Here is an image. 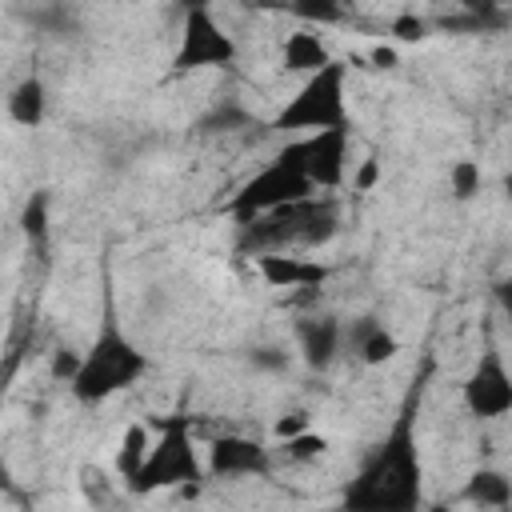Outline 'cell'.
<instances>
[{
  "instance_id": "cell-3",
  "label": "cell",
  "mask_w": 512,
  "mask_h": 512,
  "mask_svg": "<svg viewBox=\"0 0 512 512\" xmlns=\"http://www.w3.org/2000/svg\"><path fill=\"white\" fill-rule=\"evenodd\" d=\"M144 372H148V352L120 328L116 312L108 308L100 328H96V336H92V344L84 348L80 372H76V380L68 388H72V396L80 404H104L116 392L132 388Z\"/></svg>"
},
{
  "instance_id": "cell-18",
  "label": "cell",
  "mask_w": 512,
  "mask_h": 512,
  "mask_svg": "<svg viewBox=\"0 0 512 512\" xmlns=\"http://www.w3.org/2000/svg\"><path fill=\"white\" fill-rule=\"evenodd\" d=\"M480 188H484V172H480V164H476L472 156L452 160V168H448V192H452V200L468 204Z\"/></svg>"
},
{
  "instance_id": "cell-30",
  "label": "cell",
  "mask_w": 512,
  "mask_h": 512,
  "mask_svg": "<svg viewBox=\"0 0 512 512\" xmlns=\"http://www.w3.org/2000/svg\"><path fill=\"white\" fill-rule=\"evenodd\" d=\"M504 196L512 200V164H508V172H504Z\"/></svg>"
},
{
  "instance_id": "cell-7",
  "label": "cell",
  "mask_w": 512,
  "mask_h": 512,
  "mask_svg": "<svg viewBox=\"0 0 512 512\" xmlns=\"http://www.w3.org/2000/svg\"><path fill=\"white\" fill-rule=\"evenodd\" d=\"M240 56L232 32L212 16V8L192 4L184 8V24H180V40L172 52V68L176 72H204V68H232Z\"/></svg>"
},
{
  "instance_id": "cell-24",
  "label": "cell",
  "mask_w": 512,
  "mask_h": 512,
  "mask_svg": "<svg viewBox=\"0 0 512 512\" xmlns=\"http://www.w3.org/2000/svg\"><path fill=\"white\" fill-rule=\"evenodd\" d=\"M388 32H392L396 40L412 44V40H424V36H428V20H424V16H416V12H400V16H392Z\"/></svg>"
},
{
  "instance_id": "cell-17",
  "label": "cell",
  "mask_w": 512,
  "mask_h": 512,
  "mask_svg": "<svg viewBox=\"0 0 512 512\" xmlns=\"http://www.w3.org/2000/svg\"><path fill=\"white\" fill-rule=\"evenodd\" d=\"M148 448H152V436H148V424H128L120 432V444H116V456H112V468L124 484H132L148 460Z\"/></svg>"
},
{
  "instance_id": "cell-6",
  "label": "cell",
  "mask_w": 512,
  "mask_h": 512,
  "mask_svg": "<svg viewBox=\"0 0 512 512\" xmlns=\"http://www.w3.org/2000/svg\"><path fill=\"white\" fill-rule=\"evenodd\" d=\"M344 88H348V64L332 60L324 72L308 76L284 100V108L272 116L268 128H276V132H304V136L348 128V92Z\"/></svg>"
},
{
  "instance_id": "cell-29",
  "label": "cell",
  "mask_w": 512,
  "mask_h": 512,
  "mask_svg": "<svg viewBox=\"0 0 512 512\" xmlns=\"http://www.w3.org/2000/svg\"><path fill=\"white\" fill-rule=\"evenodd\" d=\"M492 296H496V308L512 320V276H500V280H496V288H492Z\"/></svg>"
},
{
  "instance_id": "cell-28",
  "label": "cell",
  "mask_w": 512,
  "mask_h": 512,
  "mask_svg": "<svg viewBox=\"0 0 512 512\" xmlns=\"http://www.w3.org/2000/svg\"><path fill=\"white\" fill-rule=\"evenodd\" d=\"M368 60H372V68H384V72H392V68L400 64V56H396L392 44H376V48L368 52Z\"/></svg>"
},
{
  "instance_id": "cell-23",
  "label": "cell",
  "mask_w": 512,
  "mask_h": 512,
  "mask_svg": "<svg viewBox=\"0 0 512 512\" xmlns=\"http://www.w3.org/2000/svg\"><path fill=\"white\" fill-rule=\"evenodd\" d=\"M288 360H292V352L284 344H256V348H248V364L256 372H284Z\"/></svg>"
},
{
  "instance_id": "cell-12",
  "label": "cell",
  "mask_w": 512,
  "mask_h": 512,
  "mask_svg": "<svg viewBox=\"0 0 512 512\" xmlns=\"http://www.w3.org/2000/svg\"><path fill=\"white\" fill-rule=\"evenodd\" d=\"M304 164H308V180L320 188H340L344 172H348V128H332V132H316L304 136Z\"/></svg>"
},
{
  "instance_id": "cell-9",
  "label": "cell",
  "mask_w": 512,
  "mask_h": 512,
  "mask_svg": "<svg viewBox=\"0 0 512 512\" xmlns=\"http://www.w3.org/2000/svg\"><path fill=\"white\" fill-rule=\"evenodd\" d=\"M204 464L212 480H244V476H272V448L252 436H212L204 448Z\"/></svg>"
},
{
  "instance_id": "cell-8",
  "label": "cell",
  "mask_w": 512,
  "mask_h": 512,
  "mask_svg": "<svg viewBox=\"0 0 512 512\" xmlns=\"http://www.w3.org/2000/svg\"><path fill=\"white\" fill-rule=\"evenodd\" d=\"M460 396H464L468 416H476V420H500L512 412V368L500 348L488 344L476 356V364L468 368V376L460 384Z\"/></svg>"
},
{
  "instance_id": "cell-11",
  "label": "cell",
  "mask_w": 512,
  "mask_h": 512,
  "mask_svg": "<svg viewBox=\"0 0 512 512\" xmlns=\"http://www.w3.org/2000/svg\"><path fill=\"white\" fill-rule=\"evenodd\" d=\"M252 264H256V272H260V280L268 288H288V292H304L308 288L312 292V288L332 280V264L300 256V252H276V256H260Z\"/></svg>"
},
{
  "instance_id": "cell-20",
  "label": "cell",
  "mask_w": 512,
  "mask_h": 512,
  "mask_svg": "<svg viewBox=\"0 0 512 512\" xmlns=\"http://www.w3.org/2000/svg\"><path fill=\"white\" fill-rule=\"evenodd\" d=\"M20 228H24V236H28V240L44 244V236H48V192H32V196L24 200Z\"/></svg>"
},
{
  "instance_id": "cell-21",
  "label": "cell",
  "mask_w": 512,
  "mask_h": 512,
  "mask_svg": "<svg viewBox=\"0 0 512 512\" xmlns=\"http://www.w3.org/2000/svg\"><path fill=\"white\" fill-rule=\"evenodd\" d=\"M296 20H304V24H316V28H324V24H344L348 20V12L340 8V4H332V0H304V4H292L288 8Z\"/></svg>"
},
{
  "instance_id": "cell-10",
  "label": "cell",
  "mask_w": 512,
  "mask_h": 512,
  "mask_svg": "<svg viewBox=\"0 0 512 512\" xmlns=\"http://www.w3.org/2000/svg\"><path fill=\"white\" fill-rule=\"evenodd\" d=\"M296 352L312 372H328L344 352V320L340 316H304L296 320Z\"/></svg>"
},
{
  "instance_id": "cell-27",
  "label": "cell",
  "mask_w": 512,
  "mask_h": 512,
  "mask_svg": "<svg viewBox=\"0 0 512 512\" xmlns=\"http://www.w3.org/2000/svg\"><path fill=\"white\" fill-rule=\"evenodd\" d=\"M376 180H380V160H376V156H368V160L356 168L352 188H356V192H372V188H376Z\"/></svg>"
},
{
  "instance_id": "cell-25",
  "label": "cell",
  "mask_w": 512,
  "mask_h": 512,
  "mask_svg": "<svg viewBox=\"0 0 512 512\" xmlns=\"http://www.w3.org/2000/svg\"><path fill=\"white\" fill-rule=\"evenodd\" d=\"M80 360H84V352L56 348V356H52V376H56V380H64V384H72V380H76V372H80Z\"/></svg>"
},
{
  "instance_id": "cell-19",
  "label": "cell",
  "mask_w": 512,
  "mask_h": 512,
  "mask_svg": "<svg viewBox=\"0 0 512 512\" xmlns=\"http://www.w3.org/2000/svg\"><path fill=\"white\" fill-rule=\"evenodd\" d=\"M280 452H284V460H292V464H308V460H320V456L328 452V436L308 428V432H300V436L284 440V444H280Z\"/></svg>"
},
{
  "instance_id": "cell-14",
  "label": "cell",
  "mask_w": 512,
  "mask_h": 512,
  "mask_svg": "<svg viewBox=\"0 0 512 512\" xmlns=\"http://www.w3.org/2000/svg\"><path fill=\"white\" fill-rule=\"evenodd\" d=\"M332 60H336V56H332V48L324 44V36H320L316 28H300V32H288V36H284V48H280L284 72H296V76L308 80V76L324 72Z\"/></svg>"
},
{
  "instance_id": "cell-31",
  "label": "cell",
  "mask_w": 512,
  "mask_h": 512,
  "mask_svg": "<svg viewBox=\"0 0 512 512\" xmlns=\"http://www.w3.org/2000/svg\"><path fill=\"white\" fill-rule=\"evenodd\" d=\"M424 512H448V504H428Z\"/></svg>"
},
{
  "instance_id": "cell-5",
  "label": "cell",
  "mask_w": 512,
  "mask_h": 512,
  "mask_svg": "<svg viewBox=\"0 0 512 512\" xmlns=\"http://www.w3.org/2000/svg\"><path fill=\"white\" fill-rule=\"evenodd\" d=\"M316 196V184L308 180V164H304V144L292 140L284 144L260 172H252L224 204V212L236 220V224H248L256 216H268V212H280L288 204H300Z\"/></svg>"
},
{
  "instance_id": "cell-1",
  "label": "cell",
  "mask_w": 512,
  "mask_h": 512,
  "mask_svg": "<svg viewBox=\"0 0 512 512\" xmlns=\"http://www.w3.org/2000/svg\"><path fill=\"white\" fill-rule=\"evenodd\" d=\"M432 364L420 368L404 392L388 432L368 448L352 480L340 488V512H424V460H420V400Z\"/></svg>"
},
{
  "instance_id": "cell-16",
  "label": "cell",
  "mask_w": 512,
  "mask_h": 512,
  "mask_svg": "<svg viewBox=\"0 0 512 512\" xmlns=\"http://www.w3.org/2000/svg\"><path fill=\"white\" fill-rule=\"evenodd\" d=\"M44 116H48V88L32 72V76L12 84V92H8V120L20 124V128H40Z\"/></svg>"
},
{
  "instance_id": "cell-22",
  "label": "cell",
  "mask_w": 512,
  "mask_h": 512,
  "mask_svg": "<svg viewBox=\"0 0 512 512\" xmlns=\"http://www.w3.org/2000/svg\"><path fill=\"white\" fill-rule=\"evenodd\" d=\"M200 128H204V132H232V128H252V112H244V108H236V104H220L216 112H208V116L200 120Z\"/></svg>"
},
{
  "instance_id": "cell-2",
  "label": "cell",
  "mask_w": 512,
  "mask_h": 512,
  "mask_svg": "<svg viewBox=\"0 0 512 512\" xmlns=\"http://www.w3.org/2000/svg\"><path fill=\"white\" fill-rule=\"evenodd\" d=\"M340 200L336 196H308L300 204H288L280 212L256 216L248 224H236V256L260 260V256H276V252H304V248H320L340 232Z\"/></svg>"
},
{
  "instance_id": "cell-15",
  "label": "cell",
  "mask_w": 512,
  "mask_h": 512,
  "mask_svg": "<svg viewBox=\"0 0 512 512\" xmlns=\"http://www.w3.org/2000/svg\"><path fill=\"white\" fill-rule=\"evenodd\" d=\"M460 500H468L472 508H488V512L508 508L512 504V476L500 468H476L460 484Z\"/></svg>"
},
{
  "instance_id": "cell-4",
  "label": "cell",
  "mask_w": 512,
  "mask_h": 512,
  "mask_svg": "<svg viewBox=\"0 0 512 512\" xmlns=\"http://www.w3.org/2000/svg\"><path fill=\"white\" fill-rule=\"evenodd\" d=\"M208 480V464L192 440V416L172 412L156 420V440L148 448V460L140 476L128 484L132 496H152V492H196Z\"/></svg>"
},
{
  "instance_id": "cell-13",
  "label": "cell",
  "mask_w": 512,
  "mask_h": 512,
  "mask_svg": "<svg viewBox=\"0 0 512 512\" xmlns=\"http://www.w3.org/2000/svg\"><path fill=\"white\" fill-rule=\"evenodd\" d=\"M344 352H352L368 368H380L400 352V340L380 316L368 312V316H356V320L344 324Z\"/></svg>"
},
{
  "instance_id": "cell-26",
  "label": "cell",
  "mask_w": 512,
  "mask_h": 512,
  "mask_svg": "<svg viewBox=\"0 0 512 512\" xmlns=\"http://www.w3.org/2000/svg\"><path fill=\"white\" fill-rule=\"evenodd\" d=\"M308 428H312V416H308V412H288V416L276 420L272 432H276V440L284 444V440H292V436H300V432H308Z\"/></svg>"
}]
</instances>
